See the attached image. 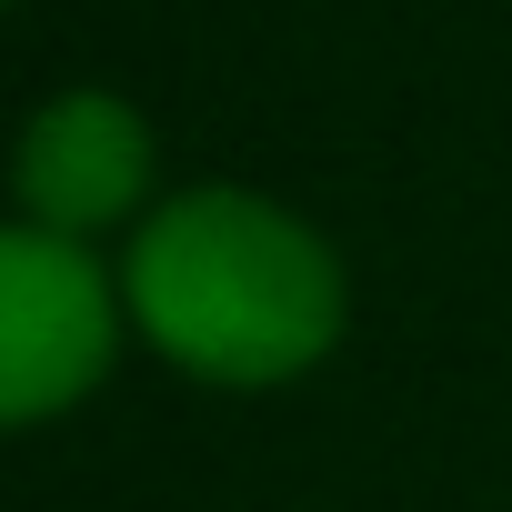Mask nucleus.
Listing matches in <instances>:
<instances>
[{
  "label": "nucleus",
  "instance_id": "1",
  "mask_svg": "<svg viewBox=\"0 0 512 512\" xmlns=\"http://www.w3.org/2000/svg\"><path fill=\"white\" fill-rule=\"evenodd\" d=\"M131 312L181 372L282 382V372L322 362V342L342 332V272L272 201L191 191V201L151 211V231L131 251Z\"/></svg>",
  "mask_w": 512,
  "mask_h": 512
},
{
  "label": "nucleus",
  "instance_id": "2",
  "mask_svg": "<svg viewBox=\"0 0 512 512\" xmlns=\"http://www.w3.org/2000/svg\"><path fill=\"white\" fill-rule=\"evenodd\" d=\"M111 362V282L71 231H0V422L61 412Z\"/></svg>",
  "mask_w": 512,
  "mask_h": 512
},
{
  "label": "nucleus",
  "instance_id": "3",
  "mask_svg": "<svg viewBox=\"0 0 512 512\" xmlns=\"http://www.w3.org/2000/svg\"><path fill=\"white\" fill-rule=\"evenodd\" d=\"M141 171H151V141L101 91L51 101L31 121V141H21V201H31L41 231H101V221H121L141 201Z\"/></svg>",
  "mask_w": 512,
  "mask_h": 512
}]
</instances>
